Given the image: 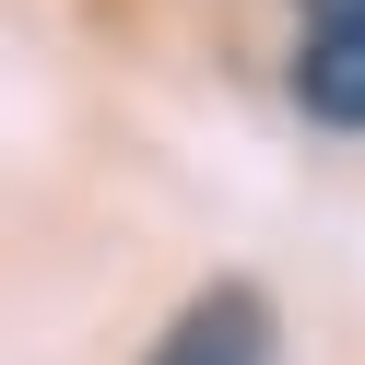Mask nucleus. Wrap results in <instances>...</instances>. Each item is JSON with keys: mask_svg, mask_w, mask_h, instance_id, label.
<instances>
[{"mask_svg": "<svg viewBox=\"0 0 365 365\" xmlns=\"http://www.w3.org/2000/svg\"><path fill=\"white\" fill-rule=\"evenodd\" d=\"M294 12H307V24H318V12H354V0H294Z\"/></svg>", "mask_w": 365, "mask_h": 365, "instance_id": "nucleus-3", "label": "nucleus"}, {"mask_svg": "<svg viewBox=\"0 0 365 365\" xmlns=\"http://www.w3.org/2000/svg\"><path fill=\"white\" fill-rule=\"evenodd\" d=\"M283 95H294V118H318V130H365V0L354 12H318V24L294 36Z\"/></svg>", "mask_w": 365, "mask_h": 365, "instance_id": "nucleus-1", "label": "nucleus"}, {"mask_svg": "<svg viewBox=\"0 0 365 365\" xmlns=\"http://www.w3.org/2000/svg\"><path fill=\"white\" fill-rule=\"evenodd\" d=\"M142 365H271V294L259 283H212L177 307V330L153 341Z\"/></svg>", "mask_w": 365, "mask_h": 365, "instance_id": "nucleus-2", "label": "nucleus"}]
</instances>
